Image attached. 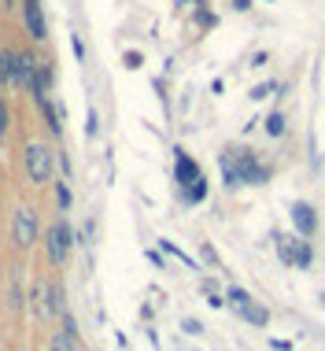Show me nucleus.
<instances>
[{
	"label": "nucleus",
	"mask_w": 325,
	"mask_h": 351,
	"mask_svg": "<svg viewBox=\"0 0 325 351\" xmlns=\"http://www.w3.org/2000/svg\"><path fill=\"white\" fill-rule=\"evenodd\" d=\"M23 170L30 178V185H49L56 170V152L49 145H41V141H30L23 148Z\"/></svg>",
	"instance_id": "1"
},
{
	"label": "nucleus",
	"mask_w": 325,
	"mask_h": 351,
	"mask_svg": "<svg viewBox=\"0 0 325 351\" xmlns=\"http://www.w3.org/2000/svg\"><path fill=\"white\" fill-rule=\"evenodd\" d=\"M37 237H41V218H37L30 204H23L12 215V241H15V248H34Z\"/></svg>",
	"instance_id": "2"
},
{
	"label": "nucleus",
	"mask_w": 325,
	"mask_h": 351,
	"mask_svg": "<svg viewBox=\"0 0 325 351\" xmlns=\"http://www.w3.org/2000/svg\"><path fill=\"white\" fill-rule=\"evenodd\" d=\"M71 226L63 222V218H56L49 237H45V252H49V263H56V267H63L67 259H71Z\"/></svg>",
	"instance_id": "3"
},
{
	"label": "nucleus",
	"mask_w": 325,
	"mask_h": 351,
	"mask_svg": "<svg viewBox=\"0 0 325 351\" xmlns=\"http://www.w3.org/2000/svg\"><path fill=\"white\" fill-rule=\"evenodd\" d=\"M178 182L189 189V200H204V193H207L204 174H200V167L185 156V152H178Z\"/></svg>",
	"instance_id": "4"
},
{
	"label": "nucleus",
	"mask_w": 325,
	"mask_h": 351,
	"mask_svg": "<svg viewBox=\"0 0 325 351\" xmlns=\"http://www.w3.org/2000/svg\"><path fill=\"white\" fill-rule=\"evenodd\" d=\"M23 26L34 41H45L49 37V26H45V12H41V0H23Z\"/></svg>",
	"instance_id": "5"
},
{
	"label": "nucleus",
	"mask_w": 325,
	"mask_h": 351,
	"mask_svg": "<svg viewBox=\"0 0 325 351\" xmlns=\"http://www.w3.org/2000/svg\"><path fill=\"white\" fill-rule=\"evenodd\" d=\"M12 71H15V85H19V89L30 93V89H34V78H37V60H34V56L15 49V63H12Z\"/></svg>",
	"instance_id": "6"
},
{
	"label": "nucleus",
	"mask_w": 325,
	"mask_h": 351,
	"mask_svg": "<svg viewBox=\"0 0 325 351\" xmlns=\"http://www.w3.org/2000/svg\"><path fill=\"white\" fill-rule=\"evenodd\" d=\"M8 307L15 311H26V292H23V267H12V285H8Z\"/></svg>",
	"instance_id": "7"
},
{
	"label": "nucleus",
	"mask_w": 325,
	"mask_h": 351,
	"mask_svg": "<svg viewBox=\"0 0 325 351\" xmlns=\"http://www.w3.org/2000/svg\"><path fill=\"white\" fill-rule=\"evenodd\" d=\"M34 315L41 318V322H49L52 318V303H49V281H34Z\"/></svg>",
	"instance_id": "8"
},
{
	"label": "nucleus",
	"mask_w": 325,
	"mask_h": 351,
	"mask_svg": "<svg viewBox=\"0 0 325 351\" xmlns=\"http://www.w3.org/2000/svg\"><path fill=\"white\" fill-rule=\"evenodd\" d=\"M292 222H296V230H300L303 237H311L314 226H318V218H314V211H311L307 204H296L292 207Z\"/></svg>",
	"instance_id": "9"
},
{
	"label": "nucleus",
	"mask_w": 325,
	"mask_h": 351,
	"mask_svg": "<svg viewBox=\"0 0 325 351\" xmlns=\"http://www.w3.org/2000/svg\"><path fill=\"white\" fill-rule=\"evenodd\" d=\"M37 108H41V115H45V126H49L52 134H63V122H60V111L52 108V100H49V97H41V100H37Z\"/></svg>",
	"instance_id": "10"
},
{
	"label": "nucleus",
	"mask_w": 325,
	"mask_h": 351,
	"mask_svg": "<svg viewBox=\"0 0 325 351\" xmlns=\"http://www.w3.org/2000/svg\"><path fill=\"white\" fill-rule=\"evenodd\" d=\"M15 49H0V85H15Z\"/></svg>",
	"instance_id": "11"
},
{
	"label": "nucleus",
	"mask_w": 325,
	"mask_h": 351,
	"mask_svg": "<svg viewBox=\"0 0 325 351\" xmlns=\"http://www.w3.org/2000/svg\"><path fill=\"white\" fill-rule=\"evenodd\" d=\"M49 303H52V318H60L67 311V300H63V285L60 281H49Z\"/></svg>",
	"instance_id": "12"
},
{
	"label": "nucleus",
	"mask_w": 325,
	"mask_h": 351,
	"mask_svg": "<svg viewBox=\"0 0 325 351\" xmlns=\"http://www.w3.org/2000/svg\"><path fill=\"white\" fill-rule=\"evenodd\" d=\"M241 315L252 322V326H266V318H270V315H266V311L259 307V303H252V300H244V303H241Z\"/></svg>",
	"instance_id": "13"
},
{
	"label": "nucleus",
	"mask_w": 325,
	"mask_h": 351,
	"mask_svg": "<svg viewBox=\"0 0 325 351\" xmlns=\"http://www.w3.org/2000/svg\"><path fill=\"white\" fill-rule=\"evenodd\" d=\"M52 185H56V200H60V211H71V189H67L63 182H56V178H52Z\"/></svg>",
	"instance_id": "14"
},
{
	"label": "nucleus",
	"mask_w": 325,
	"mask_h": 351,
	"mask_svg": "<svg viewBox=\"0 0 325 351\" xmlns=\"http://www.w3.org/2000/svg\"><path fill=\"white\" fill-rule=\"evenodd\" d=\"M74 344L78 340H71L67 333H60V337H52V344H49V351H74Z\"/></svg>",
	"instance_id": "15"
},
{
	"label": "nucleus",
	"mask_w": 325,
	"mask_h": 351,
	"mask_svg": "<svg viewBox=\"0 0 325 351\" xmlns=\"http://www.w3.org/2000/svg\"><path fill=\"white\" fill-rule=\"evenodd\" d=\"M8 126H12V111H8V104L0 100V145H4V137H8Z\"/></svg>",
	"instance_id": "16"
},
{
	"label": "nucleus",
	"mask_w": 325,
	"mask_h": 351,
	"mask_svg": "<svg viewBox=\"0 0 325 351\" xmlns=\"http://www.w3.org/2000/svg\"><path fill=\"white\" fill-rule=\"evenodd\" d=\"M266 130H270V134L277 137V134L285 130V119H281V115H270V119H266Z\"/></svg>",
	"instance_id": "17"
},
{
	"label": "nucleus",
	"mask_w": 325,
	"mask_h": 351,
	"mask_svg": "<svg viewBox=\"0 0 325 351\" xmlns=\"http://www.w3.org/2000/svg\"><path fill=\"white\" fill-rule=\"evenodd\" d=\"M229 300H233V303H237V307H241V303L248 300V292H244V289H233V292H229Z\"/></svg>",
	"instance_id": "18"
},
{
	"label": "nucleus",
	"mask_w": 325,
	"mask_h": 351,
	"mask_svg": "<svg viewBox=\"0 0 325 351\" xmlns=\"http://www.w3.org/2000/svg\"><path fill=\"white\" fill-rule=\"evenodd\" d=\"M12 4H15V0H4V8H12Z\"/></svg>",
	"instance_id": "19"
},
{
	"label": "nucleus",
	"mask_w": 325,
	"mask_h": 351,
	"mask_svg": "<svg viewBox=\"0 0 325 351\" xmlns=\"http://www.w3.org/2000/svg\"><path fill=\"white\" fill-rule=\"evenodd\" d=\"M74 351H85V348H82V344H74Z\"/></svg>",
	"instance_id": "20"
}]
</instances>
